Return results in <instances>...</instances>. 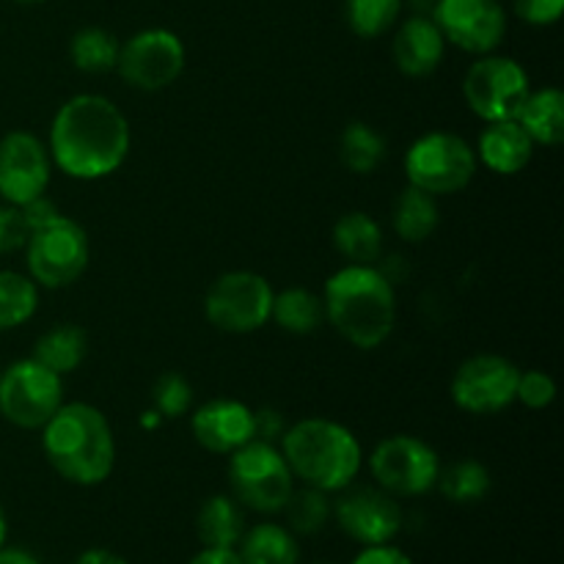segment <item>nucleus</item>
<instances>
[{"label": "nucleus", "instance_id": "f257e3e1", "mask_svg": "<svg viewBox=\"0 0 564 564\" xmlns=\"http://www.w3.org/2000/svg\"><path fill=\"white\" fill-rule=\"evenodd\" d=\"M130 121L102 94H75L50 124V158L61 174L94 182L119 171L130 154Z\"/></svg>", "mask_w": 564, "mask_h": 564}, {"label": "nucleus", "instance_id": "f03ea898", "mask_svg": "<svg viewBox=\"0 0 564 564\" xmlns=\"http://www.w3.org/2000/svg\"><path fill=\"white\" fill-rule=\"evenodd\" d=\"M325 319L358 350H375L397 323L394 284L375 264H345L325 281Z\"/></svg>", "mask_w": 564, "mask_h": 564}, {"label": "nucleus", "instance_id": "7ed1b4c3", "mask_svg": "<svg viewBox=\"0 0 564 564\" xmlns=\"http://www.w3.org/2000/svg\"><path fill=\"white\" fill-rule=\"evenodd\" d=\"M42 452L61 479L80 488L102 485L116 466L113 430L88 402H64L50 416L42 427Z\"/></svg>", "mask_w": 564, "mask_h": 564}, {"label": "nucleus", "instance_id": "20e7f679", "mask_svg": "<svg viewBox=\"0 0 564 564\" xmlns=\"http://www.w3.org/2000/svg\"><path fill=\"white\" fill-rule=\"evenodd\" d=\"M279 446L292 477L323 494L345 490L364 468L361 444L334 419H303L284 430Z\"/></svg>", "mask_w": 564, "mask_h": 564}, {"label": "nucleus", "instance_id": "39448f33", "mask_svg": "<svg viewBox=\"0 0 564 564\" xmlns=\"http://www.w3.org/2000/svg\"><path fill=\"white\" fill-rule=\"evenodd\" d=\"M229 488L237 505L246 510L275 516L295 490V477L279 444L253 438L229 455Z\"/></svg>", "mask_w": 564, "mask_h": 564}, {"label": "nucleus", "instance_id": "423d86ee", "mask_svg": "<svg viewBox=\"0 0 564 564\" xmlns=\"http://www.w3.org/2000/svg\"><path fill=\"white\" fill-rule=\"evenodd\" d=\"M405 174L408 185L435 198L460 193L477 174V152L466 138L455 132H427L416 138L405 152Z\"/></svg>", "mask_w": 564, "mask_h": 564}, {"label": "nucleus", "instance_id": "0eeeda50", "mask_svg": "<svg viewBox=\"0 0 564 564\" xmlns=\"http://www.w3.org/2000/svg\"><path fill=\"white\" fill-rule=\"evenodd\" d=\"M22 251H25L28 275L36 281V286L47 290H64L75 284L86 273L91 257L86 229L61 213L33 229Z\"/></svg>", "mask_w": 564, "mask_h": 564}, {"label": "nucleus", "instance_id": "6e6552de", "mask_svg": "<svg viewBox=\"0 0 564 564\" xmlns=\"http://www.w3.org/2000/svg\"><path fill=\"white\" fill-rule=\"evenodd\" d=\"M275 290L253 270H229L213 281L204 297V317L224 334H253L270 323Z\"/></svg>", "mask_w": 564, "mask_h": 564}, {"label": "nucleus", "instance_id": "1a4fd4ad", "mask_svg": "<svg viewBox=\"0 0 564 564\" xmlns=\"http://www.w3.org/2000/svg\"><path fill=\"white\" fill-rule=\"evenodd\" d=\"M64 405V378L39 364L20 358L0 375V416L20 430H42Z\"/></svg>", "mask_w": 564, "mask_h": 564}, {"label": "nucleus", "instance_id": "9d476101", "mask_svg": "<svg viewBox=\"0 0 564 564\" xmlns=\"http://www.w3.org/2000/svg\"><path fill=\"white\" fill-rule=\"evenodd\" d=\"M438 452L416 435H391L369 455L375 485L394 499H416L438 482Z\"/></svg>", "mask_w": 564, "mask_h": 564}, {"label": "nucleus", "instance_id": "9b49d317", "mask_svg": "<svg viewBox=\"0 0 564 564\" xmlns=\"http://www.w3.org/2000/svg\"><path fill=\"white\" fill-rule=\"evenodd\" d=\"M529 91H532V86H529L527 69L507 55H479L463 77L466 105L485 124L516 119L518 108Z\"/></svg>", "mask_w": 564, "mask_h": 564}, {"label": "nucleus", "instance_id": "f8f14e48", "mask_svg": "<svg viewBox=\"0 0 564 564\" xmlns=\"http://www.w3.org/2000/svg\"><path fill=\"white\" fill-rule=\"evenodd\" d=\"M185 69V44L169 28H147L121 44L116 72L138 91H163Z\"/></svg>", "mask_w": 564, "mask_h": 564}, {"label": "nucleus", "instance_id": "ddd939ff", "mask_svg": "<svg viewBox=\"0 0 564 564\" xmlns=\"http://www.w3.org/2000/svg\"><path fill=\"white\" fill-rule=\"evenodd\" d=\"M521 369L505 356L479 352L466 358L452 378V400L460 411L474 416H494L516 402Z\"/></svg>", "mask_w": 564, "mask_h": 564}, {"label": "nucleus", "instance_id": "4468645a", "mask_svg": "<svg viewBox=\"0 0 564 564\" xmlns=\"http://www.w3.org/2000/svg\"><path fill=\"white\" fill-rule=\"evenodd\" d=\"M53 176V158L42 138L25 130H11L0 138V198L25 207L44 196Z\"/></svg>", "mask_w": 564, "mask_h": 564}, {"label": "nucleus", "instance_id": "2eb2a0df", "mask_svg": "<svg viewBox=\"0 0 564 564\" xmlns=\"http://www.w3.org/2000/svg\"><path fill=\"white\" fill-rule=\"evenodd\" d=\"M430 17L446 42L471 55L494 53L507 33V14L499 0H435Z\"/></svg>", "mask_w": 564, "mask_h": 564}, {"label": "nucleus", "instance_id": "dca6fc26", "mask_svg": "<svg viewBox=\"0 0 564 564\" xmlns=\"http://www.w3.org/2000/svg\"><path fill=\"white\" fill-rule=\"evenodd\" d=\"M339 499L334 501V521L341 532L358 545H386L394 543L402 532V507L394 496L375 488H352L347 485L339 490Z\"/></svg>", "mask_w": 564, "mask_h": 564}, {"label": "nucleus", "instance_id": "f3484780", "mask_svg": "<svg viewBox=\"0 0 564 564\" xmlns=\"http://www.w3.org/2000/svg\"><path fill=\"white\" fill-rule=\"evenodd\" d=\"M193 438L198 446L213 455H231L248 441L257 438L253 427V408H248L240 400H213L204 402L191 419Z\"/></svg>", "mask_w": 564, "mask_h": 564}, {"label": "nucleus", "instance_id": "a211bd4d", "mask_svg": "<svg viewBox=\"0 0 564 564\" xmlns=\"http://www.w3.org/2000/svg\"><path fill=\"white\" fill-rule=\"evenodd\" d=\"M394 64L402 75L408 77H427L441 66L446 53V39L438 31L430 14H413L397 28L394 44Z\"/></svg>", "mask_w": 564, "mask_h": 564}, {"label": "nucleus", "instance_id": "6ab92c4d", "mask_svg": "<svg viewBox=\"0 0 564 564\" xmlns=\"http://www.w3.org/2000/svg\"><path fill=\"white\" fill-rule=\"evenodd\" d=\"M477 163L499 176H516L529 165L534 154V141L516 119L488 121L477 141Z\"/></svg>", "mask_w": 564, "mask_h": 564}, {"label": "nucleus", "instance_id": "aec40b11", "mask_svg": "<svg viewBox=\"0 0 564 564\" xmlns=\"http://www.w3.org/2000/svg\"><path fill=\"white\" fill-rule=\"evenodd\" d=\"M516 121L527 130L534 147H560L564 141V94L554 86L529 91L518 108Z\"/></svg>", "mask_w": 564, "mask_h": 564}, {"label": "nucleus", "instance_id": "412c9836", "mask_svg": "<svg viewBox=\"0 0 564 564\" xmlns=\"http://www.w3.org/2000/svg\"><path fill=\"white\" fill-rule=\"evenodd\" d=\"M237 554L242 564H301L297 534L273 521L246 529L237 543Z\"/></svg>", "mask_w": 564, "mask_h": 564}, {"label": "nucleus", "instance_id": "4be33fe9", "mask_svg": "<svg viewBox=\"0 0 564 564\" xmlns=\"http://www.w3.org/2000/svg\"><path fill=\"white\" fill-rule=\"evenodd\" d=\"M202 549H237L246 532V516L235 496H209L196 516Z\"/></svg>", "mask_w": 564, "mask_h": 564}, {"label": "nucleus", "instance_id": "5701e85b", "mask_svg": "<svg viewBox=\"0 0 564 564\" xmlns=\"http://www.w3.org/2000/svg\"><path fill=\"white\" fill-rule=\"evenodd\" d=\"M334 246L347 264H375L383 253V229L367 213H347L334 224Z\"/></svg>", "mask_w": 564, "mask_h": 564}, {"label": "nucleus", "instance_id": "b1692460", "mask_svg": "<svg viewBox=\"0 0 564 564\" xmlns=\"http://www.w3.org/2000/svg\"><path fill=\"white\" fill-rule=\"evenodd\" d=\"M391 224H394V231L400 240L424 242L427 237H433V231L438 229L441 224L438 198L419 191V187L408 185L405 191L397 196Z\"/></svg>", "mask_w": 564, "mask_h": 564}, {"label": "nucleus", "instance_id": "393cba45", "mask_svg": "<svg viewBox=\"0 0 564 564\" xmlns=\"http://www.w3.org/2000/svg\"><path fill=\"white\" fill-rule=\"evenodd\" d=\"M88 352V336L86 330L77 328V325H55L47 334L39 336V341L33 345V356L39 364H44L47 369H53L55 375H69L86 361Z\"/></svg>", "mask_w": 564, "mask_h": 564}, {"label": "nucleus", "instance_id": "a878e982", "mask_svg": "<svg viewBox=\"0 0 564 564\" xmlns=\"http://www.w3.org/2000/svg\"><path fill=\"white\" fill-rule=\"evenodd\" d=\"M270 319H273L281 330H286V334H314L325 319L323 297L314 295L312 290H303V286H290V290L275 292Z\"/></svg>", "mask_w": 564, "mask_h": 564}, {"label": "nucleus", "instance_id": "bb28decb", "mask_svg": "<svg viewBox=\"0 0 564 564\" xmlns=\"http://www.w3.org/2000/svg\"><path fill=\"white\" fill-rule=\"evenodd\" d=\"M121 42L110 31L99 25L80 28L69 42L72 66L86 75H102V72L116 69L119 64Z\"/></svg>", "mask_w": 564, "mask_h": 564}, {"label": "nucleus", "instance_id": "cd10ccee", "mask_svg": "<svg viewBox=\"0 0 564 564\" xmlns=\"http://www.w3.org/2000/svg\"><path fill=\"white\" fill-rule=\"evenodd\" d=\"M339 158L352 174H375L386 160V138L364 121H352L339 135Z\"/></svg>", "mask_w": 564, "mask_h": 564}, {"label": "nucleus", "instance_id": "c85d7f7f", "mask_svg": "<svg viewBox=\"0 0 564 564\" xmlns=\"http://www.w3.org/2000/svg\"><path fill=\"white\" fill-rule=\"evenodd\" d=\"M490 471L479 460H457L452 466L441 468L435 488L444 494L452 505H477L490 494Z\"/></svg>", "mask_w": 564, "mask_h": 564}, {"label": "nucleus", "instance_id": "c756f323", "mask_svg": "<svg viewBox=\"0 0 564 564\" xmlns=\"http://www.w3.org/2000/svg\"><path fill=\"white\" fill-rule=\"evenodd\" d=\"M39 308V286L31 275L0 270V334L25 325Z\"/></svg>", "mask_w": 564, "mask_h": 564}, {"label": "nucleus", "instance_id": "7c9ffc66", "mask_svg": "<svg viewBox=\"0 0 564 564\" xmlns=\"http://www.w3.org/2000/svg\"><path fill=\"white\" fill-rule=\"evenodd\" d=\"M281 512H286V523H290L286 529L292 534L312 538V534H319L328 527L330 516H334V501H330V494L303 485L301 490H292Z\"/></svg>", "mask_w": 564, "mask_h": 564}, {"label": "nucleus", "instance_id": "2f4dec72", "mask_svg": "<svg viewBox=\"0 0 564 564\" xmlns=\"http://www.w3.org/2000/svg\"><path fill=\"white\" fill-rule=\"evenodd\" d=\"M402 11V0H345L347 25L356 36L378 39L389 31Z\"/></svg>", "mask_w": 564, "mask_h": 564}, {"label": "nucleus", "instance_id": "473e14b6", "mask_svg": "<svg viewBox=\"0 0 564 564\" xmlns=\"http://www.w3.org/2000/svg\"><path fill=\"white\" fill-rule=\"evenodd\" d=\"M152 405L163 419H180L193 405V386L185 375L165 372L152 386Z\"/></svg>", "mask_w": 564, "mask_h": 564}, {"label": "nucleus", "instance_id": "72a5a7b5", "mask_svg": "<svg viewBox=\"0 0 564 564\" xmlns=\"http://www.w3.org/2000/svg\"><path fill=\"white\" fill-rule=\"evenodd\" d=\"M554 400H556V383L551 375L540 372V369H527V372L518 375L516 402L527 405L529 411H545Z\"/></svg>", "mask_w": 564, "mask_h": 564}, {"label": "nucleus", "instance_id": "f704fd0d", "mask_svg": "<svg viewBox=\"0 0 564 564\" xmlns=\"http://www.w3.org/2000/svg\"><path fill=\"white\" fill-rule=\"evenodd\" d=\"M31 235L25 215L14 204H0V253H14L22 251Z\"/></svg>", "mask_w": 564, "mask_h": 564}, {"label": "nucleus", "instance_id": "c9c22d12", "mask_svg": "<svg viewBox=\"0 0 564 564\" xmlns=\"http://www.w3.org/2000/svg\"><path fill=\"white\" fill-rule=\"evenodd\" d=\"M512 9L523 22L534 28H545L560 22L564 11V0H512Z\"/></svg>", "mask_w": 564, "mask_h": 564}, {"label": "nucleus", "instance_id": "e433bc0d", "mask_svg": "<svg viewBox=\"0 0 564 564\" xmlns=\"http://www.w3.org/2000/svg\"><path fill=\"white\" fill-rule=\"evenodd\" d=\"M350 564H416V562H413L402 549L386 543V545H364Z\"/></svg>", "mask_w": 564, "mask_h": 564}, {"label": "nucleus", "instance_id": "4c0bfd02", "mask_svg": "<svg viewBox=\"0 0 564 564\" xmlns=\"http://www.w3.org/2000/svg\"><path fill=\"white\" fill-rule=\"evenodd\" d=\"M253 427H257V438L268 441V444H279L281 435H284L286 424L281 419L279 411L273 408H262V411H253Z\"/></svg>", "mask_w": 564, "mask_h": 564}, {"label": "nucleus", "instance_id": "58836bf2", "mask_svg": "<svg viewBox=\"0 0 564 564\" xmlns=\"http://www.w3.org/2000/svg\"><path fill=\"white\" fill-rule=\"evenodd\" d=\"M191 564H242L237 549H202Z\"/></svg>", "mask_w": 564, "mask_h": 564}, {"label": "nucleus", "instance_id": "ea45409f", "mask_svg": "<svg viewBox=\"0 0 564 564\" xmlns=\"http://www.w3.org/2000/svg\"><path fill=\"white\" fill-rule=\"evenodd\" d=\"M75 564H130L124 560V556L113 554V551L108 549H88L83 551L80 556H77Z\"/></svg>", "mask_w": 564, "mask_h": 564}, {"label": "nucleus", "instance_id": "a19ab883", "mask_svg": "<svg viewBox=\"0 0 564 564\" xmlns=\"http://www.w3.org/2000/svg\"><path fill=\"white\" fill-rule=\"evenodd\" d=\"M0 564H42V560L25 549H11V545H3V549H0Z\"/></svg>", "mask_w": 564, "mask_h": 564}, {"label": "nucleus", "instance_id": "79ce46f5", "mask_svg": "<svg viewBox=\"0 0 564 564\" xmlns=\"http://www.w3.org/2000/svg\"><path fill=\"white\" fill-rule=\"evenodd\" d=\"M6 540H9V518H6V510L0 507V549L6 545Z\"/></svg>", "mask_w": 564, "mask_h": 564}, {"label": "nucleus", "instance_id": "37998d69", "mask_svg": "<svg viewBox=\"0 0 564 564\" xmlns=\"http://www.w3.org/2000/svg\"><path fill=\"white\" fill-rule=\"evenodd\" d=\"M14 3H22V6H36V3H44V0H14Z\"/></svg>", "mask_w": 564, "mask_h": 564}, {"label": "nucleus", "instance_id": "c03bdc74", "mask_svg": "<svg viewBox=\"0 0 564 564\" xmlns=\"http://www.w3.org/2000/svg\"><path fill=\"white\" fill-rule=\"evenodd\" d=\"M314 564H330V562H314Z\"/></svg>", "mask_w": 564, "mask_h": 564}]
</instances>
